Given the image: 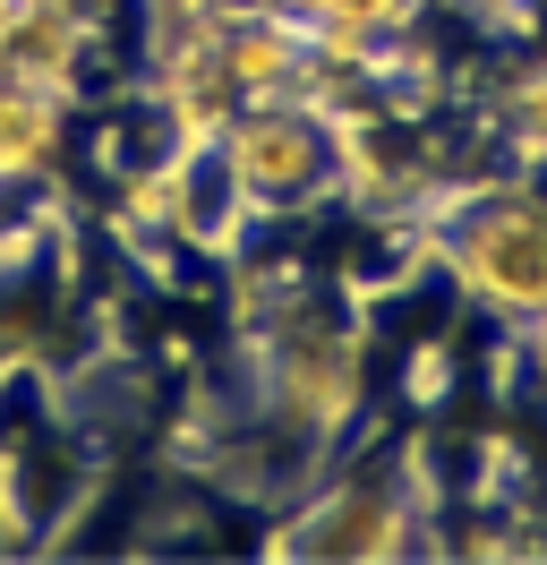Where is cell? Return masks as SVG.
I'll list each match as a JSON object with an SVG mask.
<instances>
[{
	"instance_id": "obj_2",
	"label": "cell",
	"mask_w": 547,
	"mask_h": 565,
	"mask_svg": "<svg viewBox=\"0 0 547 565\" xmlns=\"http://www.w3.org/2000/svg\"><path fill=\"white\" fill-rule=\"evenodd\" d=\"M214 163L232 172V189L248 198V214L266 206H308L334 180V129L308 104H248L214 138Z\"/></svg>"
},
{
	"instance_id": "obj_3",
	"label": "cell",
	"mask_w": 547,
	"mask_h": 565,
	"mask_svg": "<svg viewBox=\"0 0 547 565\" xmlns=\"http://www.w3.org/2000/svg\"><path fill=\"white\" fill-rule=\"evenodd\" d=\"M410 523H419V514H410L385 480H342V489H325L300 514L291 548H317V557H403Z\"/></svg>"
},
{
	"instance_id": "obj_1",
	"label": "cell",
	"mask_w": 547,
	"mask_h": 565,
	"mask_svg": "<svg viewBox=\"0 0 547 565\" xmlns=\"http://www.w3.org/2000/svg\"><path fill=\"white\" fill-rule=\"evenodd\" d=\"M444 257L487 318L530 326L547 318V206L505 180V189H471L462 198V223L444 232Z\"/></svg>"
},
{
	"instance_id": "obj_4",
	"label": "cell",
	"mask_w": 547,
	"mask_h": 565,
	"mask_svg": "<svg viewBox=\"0 0 547 565\" xmlns=\"http://www.w3.org/2000/svg\"><path fill=\"white\" fill-rule=\"evenodd\" d=\"M68 95H43V86H9L0 77V189H26L61 163L68 138Z\"/></svg>"
}]
</instances>
